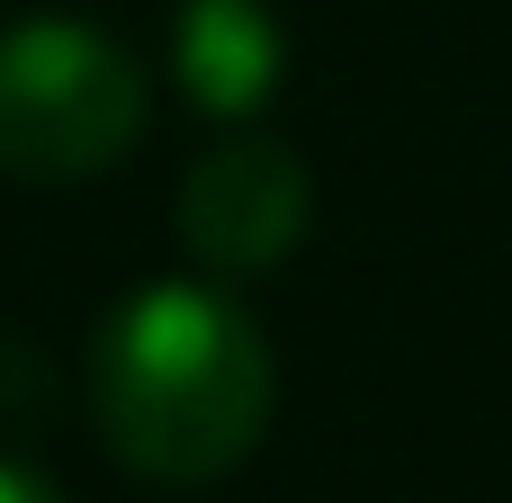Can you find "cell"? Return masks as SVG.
Wrapping results in <instances>:
<instances>
[{"instance_id": "obj_1", "label": "cell", "mask_w": 512, "mask_h": 503, "mask_svg": "<svg viewBox=\"0 0 512 503\" xmlns=\"http://www.w3.org/2000/svg\"><path fill=\"white\" fill-rule=\"evenodd\" d=\"M279 405V369L261 324L207 279L135 288L90 342V423L108 459L144 486H216L234 477Z\"/></svg>"}, {"instance_id": "obj_2", "label": "cell", "mask_w": 512, "mask_h": 503, "mask_svg": "<svg viewBox=\"0 0 512 503\" xmlns=\"http://www.w3.org/2000/svg\"><path fill=\"white\" fill-rule=\"evenodd\" d=\"M144 135V72L90 18H18L0 27V171L63 189L126 162Z\"/></svg>"}, {"instance_id": "obj_3", "label": "cell", "mask_w": 512, "mask_h": 503, "mask_svg": "<svg viewBox=\"0 0 512 503\" xmlns=\"http://www.w3.org/2000/svg\"><path fill=\"white\" fill-rule=\"evenodd\" d=\"M306 216H315V180L279 135H225L180 180V243L216 279H252L288 261L306 243Z\"/></svg>"}, {"instance_id": "obj_4", "label": "cell", "mask_w": 512, "mask_h": 503, "mask_svg": "<svg viewBox=\"0 0 512 503\" xmlns=\"http://www.w3.org/2000/svg\"><path fill=\"white\" fill-rule=\"evenodd\" d=\"M288 36L270 18V0H180L171 18V72L207 117H252L279 90Z\"/></svg>"}, {"instance_id": "obj_5", "label": "cell", "mask_w": 512, "mask_h": 503, "mask_svg": "<svg viewBox=\"0 0 512 503\" xmlns=\"http://www.w3.org/2000/svg\"><path fill=\"white\" fill-rule=\"evenodd\" d=\"M0 503H63L36 468H18V459H0Z\"/></svg>"}]
</instances>
